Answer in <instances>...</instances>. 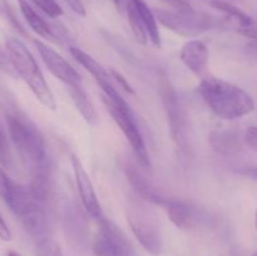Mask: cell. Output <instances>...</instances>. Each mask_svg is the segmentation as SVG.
Here are the masks:
<instances>
[{
    "label": "cell",
    "instance_id": "obj_1",
    "mask_svg": "<svg viewBox=\"0 0 257 256\" xmlns=\"http://www.w3.org/2000/svg\"><path fill=\"white\" fill-rule=\"evenodd\" d=\"M198 92L208 108L222 119H238L255 110V100L245 89L220 78L202 79Z\"/></svg>",
    "mask_w": 257,
    "mask_h": 256
},
{
    "label": "cell",
    "instance_id": "obj_2",
    "mask_svg": "<svg viewBox=\"0 0 257 256\" xmlns=\"http://www.w3.org/2000/svg\"><path fill=\"white\" fill-rule=\"evenodd\" d=\"M7 54L9 57L13 69L22 77V79L29 85L32 92L40 103L48 109L54 110L57 102L53 92L50 90L39 65L35 62L30 50L17 38H7L5 40Z\"/></svg>",
    "mask_w": 257,
    "mask_h": 256
},
{
    "label": "cell",
    "instance_id": "obj_3",
    "mask_svg": "<svg viewBox=\"0 0 257 256\" xmlns=\"http://www.w3.org/2000/svg\"><path fill=\"white\" fill-rule=\"evenodd\" d=\"M5 119L13 143L32 165L47 158L44 138L24 112L14 105H8L5 108Z\"/></svg>",
    "mask_w": 257,
    "mask_h": 256
},
{
    "label": "cell",
    "instance_id": "obj_4",
    "mask_svg": "<svg viewBox=\"0 0 257 256\" xmlns=\"http://www.w3.org/2000/svg\"><path fill=\"white\" fill-rule=\"evenodd\" d=\"M155 17L157 23L167 29L182 37H198L220 25V22L207 13L197 12L191 8L186 9H155Z\"/></svg>",
    "mask_w": 257,
    "mask_h": 256
},
{
    "label": "cell",
    "instance_id": "obj_5",
    "mask_svg": "<svg viewBox=\"0 0 257 256\" xmlns=\"http://www.w3.org/2000/svg\"><path fill=\"white\" fill-rule=\"evenodd\" d=\"M102 102L105 105L108 112H109V114L112 115L113 120L117 123L118 127L120 128L123 135L125 136L127 141L130 142L131 147H132L133 152H135L136 157H137L141 166H143L146 168H150V155H148L145 141H143L142 135L140 132V128H138L137 123H136L135 114H133L130 104L120 95L117 98H109L108 95L103 94V93Z\"/></svg>",
    "mask_w": 257,
    "mask_h": 256
},
{
    "label": "cell",
    "instance_id": "obj_6",
    "mask_svg": "<svg viewBox=\"0 0 257 256\" xmlns=\"http://www.w3.org/2000/svg\"><path fill=\"white\" fill-rule=\"evenodd\" d=\"M127 221L142 247L152 255H160L163 246L162 232L153 213L142 202L131 200L127 206Z\"/></svg>",
    "mask_w": 257,
    "mask_h": 256
},
{
    "label": "cell",
    "instance_id": "obj_7",
    "mask_svg": "<svg viewBox=\"0 0 257 256\" xmlns=\"http://www.w3.org/2000/svg\"><path fill=\"white\" fill-rule=\"evenodd\" d=\"M160 94L167 115L172 140L181 151L188 152L190 145L187 140V117L175 88L166 77H163L160 82Z\"/></svg>",
    "mask_w": 257,
    "mask_h": 256
},
{
    "label": "cell",
    "instance_id": "obj_8",
    "mask_svg": "<svg viewBox=\"0 0 257 256\" xmlns=\"http://www.w3.org/2000/svg\"><path fill=\"white\" fill-rule=\"evenodd\" d=\"M97 256H137L125 233L109 218L100 217L92 243Z\"/></svg>",
    "mask_w": 257,
    "mask_h": 256
},
{
    "label": "cell",
    "instance_id": "obj_9",
    "mask_svg": "<svg viewBox=\"0 0 257 256\" xmlns=\"http://www.w3.org/2000/svg\"><path fill=\"white\" fill-rule=\"evenodd\" d=\"M34 45L39 52L45 67L55 78L62 80L64 84H67V87L82 85V78H80L79 73L59 53L55 52L53 48L40 40H34Z\"/></svg>",
    "mask_w": 257,
    "mask_h": 256
},
{
    "label": "cell",
    "instance_id": "obj_10",
    "mask_svg": "<svg viewBox=\"0 0 257 256\" xmlns=\"http://www.w3.org/2000/svg\"><path fill=\"white\" fill-rule=\"evenodd\" d=\"M72 167L73 172H74L75 183H77L78 191H79L80 200H82V203L83 206H84L85 211H87L92 217L99 220L100 217H103L99 200H98V196L97 193H95L93 183L92 181H90L89 176H88L87 171L84 170L79 158H77L75 156L72 157Z\"/></svg>",
    "mask_w": 257,
    "mask_h": 256
},
{
    "label": "cell",
    "instance_id": "obj_11",
    "mask_svg": "<svg viewBox=\"0 0 257 256\" xmlns=\"http://www.w3.org/2000/svg\"><path fill=\"white\" fill-rule=\"evenodd\" d=\"M69 50L70 54L73 55V58L92 74V77L94 78L95 82H97L98 84H99V87L102 88L103 94L108 95V97L110 98L119 97L120 94L118 93V90L115 89L114 85L112 84V82H110V77L109 74H108V70H105L94 58H92L89 54L83 52L79 48L72 47Z\"/></svg>",
    "mask_w": 257,
    "mask_h": 256
},
{
    "label": "cell",
    "instance_id": "obj_12",
    "mask_svg": "<svg viewBox=\"0 0 257 256\" xmlns=\"http://www.w3.org/2000/svg\"><path fill=\"white\" fill-rule=\"evenodd\" d=\"M23 226L27 230V232L32 236L33 238L39 242L44 240L49 235V220L43 208L42 202L34 201L23 215L19 216Z\"/></svg>",
    "mask_w": 257,
    "mask_h": 256
},
{
    "label": "cell",
    "instance_id": "obj_13",
    "mask_svg": "<svg viewBox=\"0 0 257 256\" xmlns=\"http://www.w3.org/2000/svg\"><path fill=\"white\" fill-rule=\"evenodd\" d=\"M180 58L185 67L195 73L196 75H202L208 65L210 52L207 45L198 39L188 40L180 52Z\"/></svg>",
    "mask_w": 257,
    "mask_h": 256
},
{
    "label": "cell",
    "instance_id": "obj_14",
    "mask_svg": "<svg viewBox=\"0 0 257 256\" xmlns=\"http://www.w3.org/2000/svg\"><path fill=\"white\" fill-rule=\"evenodd\" d=\"M52 188V168L49 161L45 160L33 163V176L30 182V193L39 202H44L49 197Z\"/></svg>",
    "mask_w": 257,
    "mask_h": 256
},
{
    "label": "cell",
    "instance_id": "obj_15",
    "mask_svg": "<svg viewBox=\"0 0 257 256\" xmlns=\"http://www.w3.org/2000/svg\"><path fill=\"white\" fill-rule=\"evenodd\" d=\"M125 172H127V177L130 183L132 185V187L135 188V191L137 192V195L140 196L143 200L148 201V202H152L155 205H160L166 207L168 205V202L171 201V198L165 197V196L161 195L150 182H148L147 178L140 172V171L136 170L135 167H127L125 168Z\"/></svg>",
    "mask_w": 257,
    "mask_h": 256
},
{
    "label": "cell",
    "instance_id": "obj_16",
    "mask_svg": "<svg viewBox=\"0 0 257 256\" xmlns=\"http://www.w3.org/2000/svg\"><path fill=\"white\" fill-rule=\"evenodd\" d=\"M210 146L223 156H236L242 151L241 137L236 131L213 130L208 135Z\"/></svg>",
    "mask_w": 257,
    "mask_h": 256
},
{
    "label": "cell",
    "instance_id": "obj_17",
    "mask_svg": "<svg viewBox=\"0 0 257 256\" xmlns=\"http://www.w3.org/2000/svg\"><path fill=\"white\" fill-rule=\"evenodd\" d=\"M167 213L170 216V220L177 226L178 228H193L200 221L198 210H196L192 206L182 202L178 200H172L166 206Z\"/></svg>",
    "mask_w": 257,
    "mask_h": 256
},
{
    "label": "cell",
    "instance_id": "obj_18",
    "mask_svg": "<svg viewBox=\"0 0 257 256\" xmlns=\"http://www.w3.org/2000/svg\"><path fill=\"white\" fill-rule=\"evenodd\" d=\"M17 2L18 5H19L20 13L24 17L25 22L28 23L30 29L37 33L38 35H40L42 38L57 42V39H55L57 38L55 29L52 25L48 24V22L44 18H42V15L38 14L37 10L32 7V4L28 0H17Z\"/></svg>",
    "mask_w": 257,
    "mask_h": 256
},
{
    "label": "cell",
    "instance_id": "obj_19",
    "mask_svg": "<svg viewBox=\"0 0 257 256\" xmlns=\"http://www.w3.org/2000/svg\"><path fill=\"white\" fill-rule=\"evenodd\" d=\"M133 5H135L136 10H137L138 15H140L141 20L143 23L146 33H147L148 39L152 42L153 45L160 48L161 47V35L160 29H158V23L155 17V13L147 5L145 0H131Z\"/></svg>",
    "mask_w": 257,
    "mask_h": 256
},
{
    "label": "cell",
    "instance_id": "obj_20",
    "mask_svg": "<svg viewBox=\"0 0 257 256\" xmlns=\"http://www.w3.org/2000/svg\"><path fill=\"white\" fill-rule=\"evenodd\" d=\"M69 94L72 97V100L74 102L75 107L79 110L82 117L84 118L85 122L88 124H95L98 122V115L94 109V105L89 100L88 95L83 90L82 85H77V87H68Z\"/></svg>",
    "mask_w": 257,
    "mask_h": 256
},
{
    "label": "cell",
    "instance_id": "obj_21",
    "mask_svg": "<svg viewBox=\"0 0 257 256\" xmlns=\"http://www.w3.org/2000/svg\"><path fill=\"white\" fill-rule=\"evenodd\" d=\"M211 7L215 8L218 12L223 13V14L227 15L231 19L236 20V22L238 23V28L250 27V25L255 24V20H253L250 15L246 14L243 10H241L240 8H237L235 4H232V3L230 2L212 0V2H211Z\"/></svg>",
    "mask_w": 257,
    "mask_h": 256
},
{
    "label": "cell",
    "instance_id": "obj_22",
    "mask_svg": "<svg viewBox=\"0 0 257 256\" xmlns=\"http://www.w3.org/2000/svg\"><path fill=\"white\" fill-rule=\"evenodd\" d=\"M125 12H127L128 22H130L131 29H132V33L133 35H135L136 40H137L138 43H141V44H147V33H146L142 20H141L137 10H136L135 5L131 3V0H125Z\"/></svg>",
    "mask_w": 257,
    "mask_h": 256
},
{
    "label": "cell",
    "instance_id": "obj_23",
    "mask_svg": "<svg viewBox=\"0 0 257 256\" xmlns=\"http://www.w3.org/2000/svg\"><path fill=\"white\" fill-rule=\"evenodd\" d=\"M33 3L38 9L42 10L49 18H59L63 15V9L55 0H28Z\"/></svg>",
    "mask_w": 257,
    "mask_h": 256
},
{
    "label": "cell",
    "instance_id": "obj_24",
    "mask_svg": "<svg viewBox=\"0 0 257 256\" xmlns=\"http://www.w3.org/2000/svg\"><path fill=\"white\" fill-rule=\"evenodd\" d=\"M14 185V181L10 180L9 176L0 168V198H2L5 203L9 200L10 195H12Z\"/></svg>",
    "mask_w": 257,
    "mask_h": 256
},
{
    "label": "cell",
    "instance_id": "obj_25",
    "mask_svg": "<svg viewBox=\"0 0 257 256\" xmlns=\"http://www.w3.org/2000/svg\"><path fill=\"white\" fill-rule=\"evenodd\" d=\"M0 162L8 166L10 162V147L7 135L0 125Z\"/></svg>",
    "mask_w": 257,
    "mask_h": 256
},
{
    "label": "cell",
    "instance_id": "obj_26",
    "mask_svg": "<svg viewBox=\"0 0 257 256\" xmlns=\"http://www.w3.org/2000/svg\"><path fill=\"white\" fill-rule=\"evenodd\" d=\"M109 73H110V75H112V78H114L115 82H118V84H119L120 87H122L123 89L125 90V92H128V93H130V94H135V90H133L132 85H131L130 83H128V80L125 79V78L123 77V75L120 74L119 72H117V70H115V69L110 68Z\"/></svg>",
    "mask_w": 257,
    "mask_h": 256
},
{
    "label": "cell",
    "instance_id": "obj_27",
    "mask_svg": "<svg viewBox=\"0 0 257 256\" xmlns=\"http://www.w3.org/2000/svg\"><path fill=\"white\" fill-rule=\"evenodd\" d=\"M68 7L70 8L72 12H74L77 15H80V17H85V7L83 4L82 0H63Z\"/></svg>",
    "mask_w": 257,
    "mask_h": 256
},
{
    "label": "cell",
    "instance_id": "obj_28",
    "mask_svg": "<svg viewBox=\"0 0 257 256\" xmlns=\"http://www.w3.org/2000/svg\"><path fill=\"white\" fill-rule=\"evenodd\" d=\"M245 141L251 148L257 150V125H251L246 130Z\"/></svg>",
    "mask_w": 257,
    "mask_h": 256
},
{
    "label": "cell",
    "instance_id": "obj_29",
    "mask_svg": "<svg viewBox=\"0 0 257 256\" xmlns=\"http://www.w3.org/2000/svg\"><path fill=\"white\" fill-rule=\"evenodd\" d=\"M237 32L240 34H242L243 37L248 38L251 40H257V25L255 24L250 25V27H243V28H238Z\"/></svg>",
    "mask_w": 257,
    "mask_h": 256
},
{
    "label": "cell",
    "instance_id": "obj_30",
    "mask_svg": "<svg viewBox=\"0 0 257 256\" xmlns=\"http://www.w3.org/2000/svg\"><path fill=\"white\" fill-rule=\"evenodd\" d=\"M0 69H3L4 72L9 73V74H13V65L10 63L9 57L8 54H5L2 49H0Z\"/></svg>",
    "mask_w": 257,
    "mask_h": 256
},
{
    "label": "cell",
    "instance_id": "obj_31",
    "mask_svg": "<svg viewBox=\"0 0 257 256\" xmlns=\"http://www.w3.org/2000/svg\"><path fill=\"white\" fill-rule=\"evenodd\" d=\"M12 232H10L9 227H8V225L5 223L4 218L0 216V240L3 241H10L12 240Z\"/></svg>",
    "mask_w": 257,
    "mask_h": 256
},
{
    "label": "cell",
    "instance_id": "obj_32",
    "mask_svg": "<svg viewBox=\"0 0 257 256\" xmlns=\"http://www.w3.org/2000/svg\"><path fill=\"white\" fill-rule=\"evenodd\" d=\"M237 172L245 177L257 181V167H241L238 168Z\"/></svg>",
    "mask_w": 257,
    "mask_h": 256
},
{
    "label": "cell",
    "instance_id": "obj_33",
    "mask_svg": "<svg viewBox=\"0 0 257 256\" xmlns=\"http://www.w3.org/2000/svg\"><path fill=\"white\" fill-rule=\"evenodd\" d=\"M168 4L172 5L175 9H186V8H191V4L188 0H165Z\"/></svg>",
    "mask_w": 257,
    "mask_h": 256
},
{
    "label": "cell",
    "instance_id": "obj_34",
    "mask_svg": "<svg viewBox=\"0 0 257 256\" xmlns=\"http://www.w3.org/2000/svg\"><path fill=\"white\" fill-rule=\"evenodd\" d=\"M247 47H248V50L252 53V55L257 57V40H251V42L248 43Z\"/></svg>",
    "mask_w": 257,
    "mask_h": 256
},
{
    "label": "cell",
    "instance_id": "obj_35",
    "mask_svg": "<svg viewBox=\"0 0 257 256\" xmlns=\"http://www.w3.org/2000/svg\"><path fill=\"white\" fill-rule=\"evenodd\" d=\"M112 3L114 4V7L117 8L118 12H122L123 4H124V3H123V0H112Z\"/></svg>",
    "mask_w": 257,
    "mask_h": 256
},
{
    "label": "cell",
    "instance_id": "obj_36",
    "mask_svg": "<svg viewBox=\"0 0 257 256\" xmlns=\"http://www.w3.org/2000/svg\"><path fill=\"white\" fill-rule=\"evenodd\" d=\"M8 256H20L19 253L18 252H15V251H8V253H7Z\"/></svg>",
    "mask_w": 257,
    "mask_h": 256
},
{
    "label": "cell",
    "instance_id": "obj_37",
    "mask_svg": "<svg viewBox=\"0 0 257 256\" xmlns=\"http://www.w3.org/2000/svg\"><path fill=\"white\" fill-rule=\"evenodd\" d=\"M223 2H230V3H240V2H243V0H223Z\"/></svg>",
    "mask_w": 257,
    "mask_h": 256
},
{
    "label": "cell",
    "instance_id": "obj_38",
    "mask_svg": "<svg viewBox=\"0 0 257 256\" xmlns=\"http://www.w3.org/2000/svg\"><path fill=\"white\" fill-rule=\"evenodd\" d=\"M255 226H256V230H257V210L255 212Z\"/></svg>",
    "mask_w": 257,
    "mask_h": 256
},
{
    "label": "cell",
    "instance_id": "obj_39",
    "mask_svg": "<svg viewBox=\"0 0 257 256\" xmlns=\"http://www.w3.org/2000/svg\"><path fill=\"white\" fill-rule=\"evenodd\" d=\"M252 256H257V252H255V253H252Z\"/></svg>",
    "mask_w": 257,
    "mask_h": 256
},
{
    "label": "cell",
    "instance_id": "obj_40",
    "mask_svg": "<svg viewBox=\"0 0 257 256\" xmlns=\"http://www.w3.org/2000/svg\"><path fill=\"white\" fill-rule=\"evenodd\" d=\"M0 8H2V7H0Z\"/></svg>",
    "mask_w": 257,
    "mask_h": 256
}]
</instances>
